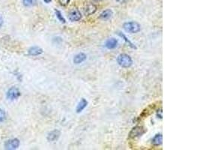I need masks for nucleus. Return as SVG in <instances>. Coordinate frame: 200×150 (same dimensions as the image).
<instances>
[{
	"label": "nucleus",
	"instance_id": "f257e3e1",
	"mask_svg": "<svg viewBox=\"0 0 200 150\" xmlns=\"http://www.w3.org/2000/svg\"><path fill=\"white\" fill-rule=\"evenodd\" d=\"M117 62L119 65L124 68H130L133 64V60L129 55L125 53H122L118 56Z\"/></svg>",
	"mask_w": 200,
	"mask_h": 150
},
{
	"label": "nucleus",
	"instance_id": "f03ea898",
	"mask_svg": "<svg viewBox=\"0 0 200 150\" xmlns=\"http://www.w3.org/2000/svg\"><path fill=\"white\" fill-rule=\"evenodd\" d=\"M123 28L127 32L137 33L141 30V26L137 22L131 21V22H125L123 25Z\"/></svg>",
	"mask_w": 200,
	"mask_h": 150
},
{
	"label": "nucleus",
	"instance_id": "7ed1b4c3",
	"mask_svg": "<svg viewBox=\"0 0 200 150\" xmlns=\"http://www.w3.org/2000/svg\"><path fill=\"white\" fill-rule=\"evenodd\" d=\"M145 132H146V130H145V128L143 126H136V127H134V128L131 130L129 136L131 138L138 137V136H142Z\"/></svg>",
	"mask_w": 200,
	"mask_h": 150
},
{
	"label": "nucleus",
	"instance_id": "20e7f679",
	"mask_svg": "<svg viewBox=\"0 0 200 150\" xmlns=\"http://www.w3.org/2000/svg\"><path fill=\"white\" fill-rule=\"evenodd\" d=\"M20 92L16 87H12V88H10L9 90L7 92V98L10 100H14V99H17L20 97Z\"/></svg>",
	"mask_w": 200,
	"mask_h": 150
},
{
	"label": "nucleus",
	"instance_id": "39448f33",
	"mask_svg": "<svg viewBox=\"0 0 200 150\" xmlns=\"http://www.w3.org/2000/svg\"><path fill=\"white\" fill-rule=\"evenodd\" d=\"M20 146V141L17 139L9 140L5 144V148L8 150H14Z\"/></svg>",
	"mask_w": 200,
	"mask_h": 150
},
{
	"label": "nucleus",
	"instance_id": "423d86ee",
	"mask_svg": "<svg viewBox=\"0 0 200 150\" xmlns=\"http://www.w3.org/2000/svg\"><path fill=\"white\" fill-rule=\"evenodd\" d=\"M69 20L72 22H76V21H79L80 20H81L82 18V14L80 13V10L78 9L75 8L73 9L69 14Z\"/></svg>",
	"mask_w": 200,
	"mask_h": 150
},
{
	"label": "nucleus",
	"instance_id": "0eeeda50",
	"mask_svg": "<svg viewBox=\"0 0 200 150\" xmlns=\"http://www.w3.org/2000/svg\"><path fill=\"white\" fill-rule=\"evenodd\" d=\"M97 6L92 3H89L84 8V14L86 16H90L96 12Z\"/></svg>",
	"mask_w": 200,
	"mask_h": 150
},
{
	"label": "nucleus",
	"instance_id": "6e6552de",
	"mask_svg": "<svg viewBox=\"0 0 200 150\" xmlns=\"http://www.w3.org/2000/svg\"><path fill=\"white\" fill-rule=\"evenodd\" d=\"M86 58H87V56H86V54L83 53V52H80V53L77 54V55L74 56L73 61H74V64H78L83 62L85 60H86Z\"/></svg>",
	"mask_w": 200,
	"mask_h": 150
},
{
	"label": "nucleus",
	"instance_id": "1a4fd4ad",
	"mask_svg": "<svg viewBox=\"0 0 200 150\" xmlns=\"http://www.w3.org/2000/svg\"><path fill=\"white\" fill-rule=\"evenodd\" d=\"M117 46H118V40H116V38H111L108 39V40L106 41L105 46L109 50L115 49Z\"/></svg>",
	"mask_w": 200,
	"mask_h": 150
},
{
	"label": "nucleus",
	"instance_id": "9d476101",
	"mask_svg": "<svg viewBox=\"0 0 200 150\" xmlns=\"http://www.w3.org/2000/svg\"><path fill=\"white\" fill-rule=\"evenodd\" d=\"M113 15V12L111 9H107V10H104L102 13L100 14L99 18L101 20H109L110 18H111Z\"/></svg>",
	"mask_w": 200,
	"mask_h": 150
},
{
	"label": "nucleus",
	"instance_id": "9b49d317",
	"mask_svg": "<svg viewBox=\"0 0 200 150\" xmlns=\"http://www.w3.org/2000/svg\"><path fill=\"white\" fill-rule=\"evenodd\" d=\"M59 136H60V131L58 130H54L49 133L48 136H47V140L49 141H55L57 140Z\"/></svg>",
	"mask_w": 200,
	"mask_h": 150
},
{
	"label": "nucleus",
	"instance_id": "f8f14e48",
	"mask_svg": "<svg viewBox=\"0 0 200 150\" xmlns=\"http://www.w3.org/2000/svg\"><path fill=\"white\" fill-rule=\"evenodd\" d=\"M163 142V136L161 134H157L153 137L151 140V144L155 146H160Z\"/></svg>",
	"mask_w": 200,
	"mask_h": 150
},
{
	"label": "nucleus",
	"instance_id": "ddd939ff",
	"mask_svg": "<svg viewBox=\"0 0 200 150\" xmlns=\"http://www.w3.org/2000/svg\"><path fill=\"white\" fill-rule=\"evenodd\" d=\"M87 105H88L87 100H86L85 98H82L81 100L79 102L78 105H77V109H76V111H77V113H80V112H81L82 111H83V110H84L85 108L87 106Z\"/></svg>",
	"mask_w": 200,
	"mask_h": 150
},
{
	"label": "nucleus",
	"instance_id": "4468645a",
	"mask_svg": "<svg viewBox=\"0 0 200 150\" xmlns=\"http://www.w3.org/2000/svg\"><path fill=\"white\" fill-rule=\"evenodd\" d=\"M43 52V50L39 46H32L29 50V54L31 56L41 55Z\"/></svg>",
	"mask_w": 200,
	"mask_h": 150
},
{
	"label": "nucleus",
	"instance_id": "2eb2a0df",
	"mask_svg": "<svg viewBox=\"0 0 200 150\" xmlns=\"http://www.w3.org/2000/svg\"><path fill=\"white\" fill-rule=\"evenodd\" d=\"M118 34H119V35L120 36V37H122V38H123L124 40H125V42H126L127 44H128V45H129V46H131V48H134V49H137V47H136V46H134V44H132V42H131V41H130V40H128V38H127L126 36L125 35V34H122V32H119V33H118Z\"/></svg>",
	"mask_w": 200,
	"mask_h": 150
},
{
	"label": "nucleus",
	"instance_id": "dca6fc26",
	"mask_svg": "<svg viewBox=\"0 0 200 150\" xmlns=\"http://www.w3.org/2000/svg\"><path fill=\"white\" fill-rule=\"evenodd\" d=\"M23 3L26 7H32L36 4L37 0H23Z\"/></svg>",
	"mask_w": 200,
	"mask_h": 150
},
{
	"label": "nucleus",
	"instance_id": "f3484780",
	"mask_svg": "<svg viewBox=\"0 0 200 150\" xmlns=\"http://www.w3.org/2000/svg\"><path fill=\"white\" fill-rule=\"evenodd\" d=\"M55 13H56V17L59 19V20L61 22H62V23H65L66 22V21H65V19L63 17V16H62V13H61L59 10H55Z\"/></svg>",
	"mask_w": 200,
	"mask_h": 150
},
{
	"label": "nucleus",
	"instance_id": "a211bd4d",
	"mask_svg": "<svg viewBox=\"0 0 200 150\" xmlns=\"http://www.w3.org/2000/svg\"><path fill=\"white\" fill-rule=\"evenodd\" d=\"M5 118V111L0 109V122L4 121Z\"/></svg>",
	"mask_w": 200,
	"mask_h": 150
},
{
	"label": "nucleus",
	"instance_id": "6ab92c4d",
	"mask_svg": "<svg viewBox=\"0 0 200 150\" xmlns=\"http://www.w3.org/2000/svg\"><path fill=\"white\" fill-rule=\"evenodd\" d=\"M59 3H60L62 6H66L69 4V2L71 0H59Z\"/></svg>",
	"mask_w": 200,
	"mask_h": 150
},
{
	"label": "nucleus",
	"instance_id": "aec40b11",
	"mask_svg": "<svg viewBox=\"0 0 200 150\" xmlns=\"http://www.w3.org/2000/svg\"><path fill=\"white\" fill-rule=\"evenodd\" d=\"M2 24H3V19H2V16L0 15V28L2 26Z\"/></svg>",
	"mask_w": 200,
	"mask_h": 150
},
{
	"label": "nucleus",
	"instance_id": "412c9836",
	"mask_svg": "<svg viewBox=\"0 0 200 150\" xmlns=\"http://www.w3.org/2000/svg\"><path fill=\"white\" fill-rule=\"evenodd\" d=\"M157 116L159 117L160 118H162V117H163V116H162V110H159V114L158 113H157Z\"/></svg>",
	"mask_w": 200,
	"mask_h": 150
},
{
	"label": "nucleus",
	"instance_id": "4be33fe9",
	"mask_svg": "<svg viewBox=\"0 0 200 150\" xmlns=\"http://www.w3.org/2000/svg\"><path fill=\"white\" fill-rule=\"evenodd\" d=\"M119 3H124L127 1V0H116Z\"/></svg>",
	"mask_w": 200,
	"mask_h": 150
},
{
	"label": "nucleus",
	"instance_id": "5701e85b",
	"mask_svg": "<svg viewBox=\"0 0 200 150\" xmlns=\"http://www.w3.org/2000/svg\"><path fill=\"white\" fill-rule=\"evenodd\" d=\"M44 2H46V3H50V2H51V1H52V0H44Z\"/></svg>",
	"mask_w": 200,
	"mask_h": 150
},
{
	"label": "nucleus",
	"instance_id": "b1692460",
	"mask_svg": "<svg viewBox=\"0 0 200 150\" xmlns=\"http://www.w3.org/2000/svg\"><path fill=\"white\" fill-rule=\"evenodd\" d=\"M95 1H96V2H100V1H102V0H95Z\"/></svg>",
	"mask_w": 200,
	"mask_h": 150
}]
</instances>
